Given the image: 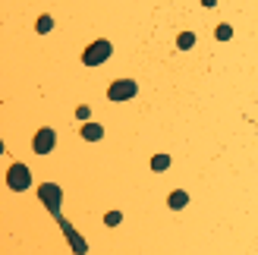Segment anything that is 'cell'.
Masks as SVG:
<instances>
[{"mask_svg":"<svg viewBox=\"0 0 258 255\" xmlns=\"http://www.w3.org/2000/svg\"><path fill=\"white\" fill-rule=\"evenodd\" d=\"M110 54H113V44L104 41V38H98L95 44H88V48H85V54H82V63H85V66H101Z\"/></svg>","mask_w":258,"mask_h":255,"instance_id":"obj_1","label":"cell"},{"mask_svg":"<svg viewBox=\"0 0 258 255\" xmlns=\"http://www.w3.org/2000/svg\"><path fill=\"white\" fill-rule=\"evenodd\" d=\"M38 199L48 205V211L54 217H60V199H63V192H60L57 183H41V186H38Z\"/></svg>","mask_w":258,"mask_h":255,"instance_id":"obj_2","label":"cell"},{"mask_svg":"<svg viewBox=\"0 0 258 255\" xmlns=\"http://www.w3.org/2000/svg\"><path fill=\"white\" fill-rule=\"evenodd\" d=\"M7 186L16 189V192H26V189L32 186L29 167H26V164H13V167H10V170H7Z\"/></svg>","mask_w":258,"mask_h":255,"instance_id":"obj_3","label":"cell"},{"mask_svg":"<svg viewBox=\"0 0 258 255\" xmlns=\"http://www.w3.org/2000/svg\"><path fill=\"white\" fill-rule=\"evenodd\" d=\"M136 95H139V85L133 82V79H116V82H110V88H107L110 101H129Z\"/></svg>","mask_w":258,"mask_h":255,"instance_id":"obj_4","label":"cell"},{"mask_svg":"<svg viewBox=\"0 0 258 255\" xmlns=\"http://www.w3.org/2000/svg\"><path fill=\"white\" fill-rule=\"evenodd\" d=\"M54 145H57V133L54 130H38L35 133V139H32V148H35V155H48V152H54Z\"/></svg>","mask_w":258,"mask_h":255,"instance_id":"obj_5","label":"cell"},{"mask_svg":"<svg viewBox=\"0 0 258 255\" xmlns=\"http://www.w3.org/2000/svg\"><path fill=\"white\" fill-rule=\"evenodd\" d=\"M60 227H63V233L69 236V242H73V252H76V255H85V239H82V236L76 233V230L63 221V217H60Z\"/></svg>","mask_w":258,"mask_h":255,"instance_id":"obj_6","label":"cell"},{"mask_svg":"<svg viewBox=\"0 0 258 255\" xmlns=\"http://www.w3.org/2000/svg\"><path fill=\"white\" fill-rule=\"evenodd\" d=\"M101 136H104L101 123H85V126H82V139H85V142H98Z\"/></svg>","mask_w":258,"mask_h":255,"instance_id":"obj_7","label":"cell"},{"mask_svg":"<svg viewBox=\"0 0 258 255\" xmlns=\"http://www.w3.org/2000/svg\"><path fill=\"white\" fill-rule=\"evenodd\" d=\"M167 205H170V208H177V211H180V208H186V205H189V192H183V189H177V192H170V199H167Z\"/></svg>","mask_w":258,"mask_h":255,"instance_id":"obj_8","label":"cell"},{"mask_svg":"<svg viewBox=\"0 0 258 255\" xmlns=\"http://www.w3.org/2000/svg\"><path fill=\"white\" fill-rule=\"evenodd\" d=\"M192 44H195V35H192V32H183L180 38H177V48H180V51H189Z\"/></svg>","mask_w":258,"mask_h":255,"instance_id":"obj_9","label":"cell"},{"mask_svg":"<svg viewBox=\"0 0 258 255\" xmlns=\"http://www.w3.org/2000/svg\"><path fill=\"white\" fill-rule=\"evenodd\" d=\"M167 167H170V158L167 155H155V158H151V170L161 173V170H167Z\"/></svg>","mask_w":258,"mask_h":255,"instance_id":"obj_10","label":"cell"},{"mask_svg":"<svg viewBox=\"0 0 258 255\" xmlns=\"http://www.w3.org/2000/svg\"><path fill=\"white\" fill-rule=\"evenodd\" d=\"M35 29H38L41 35H44V32H51V29H54V19H51V16H41L38 22H35Z\"/></svg>","mask_w":258,"mask_h":255,"instance_id":"obj_11","label":"cell"},{"mask_svg":"<svg viewBox=\"0 0 258 255\" xmlns=\"http://www.w3.org/2000/svg\"><path fill=\"white\" fill-rule=\"evenodd\" d=\"M214 35H217V41H230V38H233V29L224 22V26H217V32H214Z\"/></svg>","mask_w":258,"mask_h":255,"instance_id":"obj_12","label":"cell"},{"mask_svg":"<svg viewBox=\"0 0 258 255\" xmlns=\"http://www.w3.org/2000/svg\"><path fill=\"white\" fill-rule=\"evenodd\" d=\"M120 221H123V214H120V211H107V214H104V224H107V227H116Z\"/></svg>","mask_w":258,"mask_h":255,"instance_id":"obj_13","label":"cell"},{"mask_svg":"<svg viewBox=\"0 0 258 255\" xmlns=\"http://www.w3.org/2000/svg\"><path fill=\"white\" fill-rule=\"evenodd\" d=\"M76 117L88 123V117H91V107H85V104H82V107H76Z\"/></svg>","mask_w":258,"mask_h":255,"instance_id":"obj_14","label":"cell"},{"mask_svg":"<svg viewBox=\"0 0 258 255\" xmlns=\"http://www.w3.org/2000/svg\"><path fill=\"white\" fill-rule=\"evenodd\" d=\"M202 4H205V7H214V4H217V0H202Z\"/></svg>","mask_w":258,"mask_h":255,"instance_id":"obj_15","label":"cell"}]
</instances>
